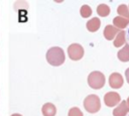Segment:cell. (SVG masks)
Segmentation results:
<instances>
[{
  "label": "cell",
  "mask_w": 129,
  "mask_h": 116,
  "mask_svg": "<svg viewBox=\"0 0 129 116\" xmlns=\"http://www.w3.org/2000/svg\"><path fill=\"white\" fill-rule=\"evenodd\" d=\"M100 25H101L100 19L97 18V17H94V18L90 19L87 22V29L91 32H94V31H97L100 28Z\"/></svg>",
  "instance_id": "10"
},
{
  "label": "cell",
  "mask_w": 129,
  "mask_h": 116,
  "mask_svg": "<svg viewBox=\"0 0 129 116\" xmlns=\"http://www.w3.org/2000/svg\"><path fill=\"white\" fill-rule=\"evenodd\" d=\"M118 59L121 62H129V44L126 43L122 49L118 51Z\"/></svg>",
  "instance_id": "12"
},
{
  "label": "cell",
  "mask_w": 129,
  "mask_h": 116,
  "mask_svg": "<svg viewBox=\"0 0 129 116\" xmlns=\"http://www.w3.org/2000/svg\"><path fill=\"white\" fill-rule=\"evenodd\" d=\"M80 12H81L82 17L87 18V17L91 16V14H92V9H91V7H90L89 5H83V6L81 7Z\"/></svg>",
  "instance_id": "16"
},
{
  "label": "cell",
  "mask_w": 129,
  "mask_h": 116,
  "mask_svg": "<svg viewBox=\"0 0 129 116\" xmlns=\"http://www.w3.org/2000/svg\"><path fill=\"white\" fill-rule=\"evenodd\" d=\"M113 24L115 25L116 28H118L120 30V29H123V28H125L126 26L129 25V20L124 18V17L117 16V17H115L113 19Z\"/></svg>",
  "instance_id": "11"
},
{
  "label": "cell",
  "mask_w": 129,
  "mask_h": 116,
  "mask_svg": "<svg viewBox=\"0 0 129 116\" xmlns=\"http://www.w3.org/2000/svg\"><path fill=\"white\" fill-rule=\"evenodd\" d=\"M105 81H106V79H105L104 74H102L101 72H98V71L92 72L88 77L89 86L96 90L103 88L105 85Z\"/></svg>",
  "instance_id": "2"
},
{
  "label": "cell",
  "mask_w": 129,
  "mask_h": 116,
  "mask_svg": "<svg viewBox=\"0 0 129 116\" xmlns=\"http://www.w3.org/2000/svg\"><path fill=\"white\" fill-rule=\"evenodd\" d=\"M84 107L89 113H97L101 108L100 98L95 94L87 96L84 100Z\"/></svg>",
  "instance_id": "3"
},
{
  "label": "cell",
  "mask_w": 129,
  "mask_h": 116,
  "mask_svg": "<svg viewBox=\"0 0 129 116\" xmlns=\"http://www.w3.org/2000/svg\"><path fill=\"white\" fill-rule=\"evenodd\" d=\"M125 77H126V80H127V82H128V84H129V68L126 70V72H125Z\"/></svg>",
  "instance_id": "18"
},
{
  "label": "cell",
  "mask_w": 129,
  "mask_h": 116,
  "mask_svg": "<svg viewBox=\"0 0 129 116\" xmlns=\"http://www.w3.org/2000/svg\"><path fill=\"white\" fill-rule=\"evenodd\" d=\"M127 38H126V40L128 41V44H129V28H128V30H127Z\"/></svg>",
  "instance_id": "19"
},
{
  "label": "cell",
  "mask_w": 129,
  "mask_h": 116,
  "mask_svg": "<svg viewBox=\"0 0 129 116\" xmlns=\"http://www.w3.org/2000/svg\"><path fill=\"white\" fill-rule=\"evenodd\" d=\"M117 12L121 17H124V18L129 20V10H128V7L126 5H124V4L119 5V7L117 9Z\"/></svg>",
  "instance_id": "15"
},
{
  "label": "cell",
  "mask_w": 129,
  "mask_h": 116,
  "mask_svg": "<svg viewBox=\"0 0 129 116\" xmlns=\"http://www.w3.org/2000/svg\"><path fill=\"white\" fill-rule=\"evenodd\" d=\"M123 78L120 74L118 73H113L110 75L109 77V84L111 86V88H114V89H119L122 87L123 85Z\"/></svg>",
  "instance_id": "6"
},
{
  "label": "cell",
  "mask_w": 129,
  "mask_h": 116,
  "mask_svg": "<svg viewBox=\"0 0 129 116\" xmlns=\"http://www.w3.org/2000/svg\"><path fill=\"white\" fill-rule=\"evenodd\" d=\"M104 102L108 107H113L120 103V96L116 92H108L104 96Z\"/></svg>",
  "instance_id": "5"
},
{
  "label": "cell",
  "mask_w": 129,
  "mask_h": 116,
  "mask_svg": "<svg viewBox=\"0 0 129 116\" xmlns=\"http://www.w3.org/2000/svg\"><path fill=\"white\" fill-rule=\"evenodd\" d=\"M11 116H22V115H20V114H17V113H15V114H12Z\"/></svg>",
  "instance_id": "21"
},
{
  "label": "cell",
  "mask_w": 129,
  "mask_h": 116,
  "mask_svg": "<svg viewBox=\"0 0 129 116\" xmlns=\"http://www.w3.org/2000/svg\"><path fill=\"white\" fill-rule=\"evenodd\" d=\"M120 32V30L118 28H116L113 25H107L104 29V36L106 39L108 40H112L118 33Z\"/></svg>",
  "instance_id": "8"
},
{
  "label": "cell",
  "mask_w": 129,
  "mask_h": 116,
  "mask_svg": "<svg viewBox=\"0 0 129 116\" xmlns=\"http://www.w3.org/2000/svg\"><path fill=\"white\" fill-rule=\"evenodd\" d=\"M125 35H126V32L124 30H120V32L116 35V37L114 39V45L116 47H119V46H121L125 43V41H126Z\"/></svg>",
  "instance_id": "13"
},
{
  "label": "cell",
  "mask_w": 129,
  "mask_h": 116,
  "mask_svg": "<svg viewBox=\"0 0 129 116\" xmlns=\"http://www.w3.org/2000/svg\"><path fill=\"white\" fill-rule=\"evenodd\" d=\"M129 112V107L126 104V101H121V103L113 110V115L114 116H126L127 113Z\"/></svg>",
  "instance_id": "7"
},
{
  "label": "cell",
  "mask_w": 129,
  "mask_h": 116,
  "mask_svg": "<svg viewBox=\"0 0 129 116\" xmlns=\"http://www.w3.org/2000/svg\"><path fill=\"white\" fill-rule=\"evenodd\" d=\"M68 116H83V112L78 107H73L70 109Z\"/></svg>",
  "instance_id": "17"
},
{
  "label": "cell",
  "mask_w": 129,
  "mask_h": 116,
  "mask_svg": "<svg viewBox=\"0 0 129 116\" xmlns=\"http://www.w3.org/2000/svg\"><path fill=\"white\" fill-rule=\"evenodd\" d=\"M41 112L43 116H55L56 108L52 103H45L41 108Z\"/></svg>",
  "instance_id": "9"
},
{
  "label": "cell",
  "mask_w": 129,
  "mask_h": 116,
  "mask_svg": "<svg viewBox=\"0 0 129 116\" xmlns=\"http://www.w3.org/2000/svg\"><path fill=\"white\" fill-rule=\"evenodd\" d=\"M97 13L102 17H106L110 13V7L106 4H100L97 7Z\"/></svg>",
  "instance_id": "14"
},
{
  "label": "cell",
  "mask_w": 129,
  "mask_h": 116,
  "mask_svg": "<svg viewBox=\"0 0 129 116\" xmlns=\"http://www.w3.org/2000/svg\"><path fill=\"white\" fill-rule=\"evenodd\" d=\"M68 54L71 60L79 61L84 55V47L79 43H73L68 47Z\"/></svg>",
  "instance_id": "4"
},
{
  "label": "cell",
  "mask_w": 129,
  "mask_h": 116,
  "mask_svg": "<svg viewBox=\"0 0 129 116\" xmlns=\"http://www.w3.org/2000/svg\"><path fill=\"white\" fill-rule=\"evenodd\" d=\"M64 60H66L64 52L58 46L50 47L46 52V61L51 66L58 67L64 63Z\"/></svg>",
  "instance_id": "1"
},
{
  "label": "cell",
  "mask_w": 129,
  "mask_h": 116,
  "mask_svg": "<svg viewBox=\"0 0 129 116\" xmlns=\"http://www.w3.org/2000/svg\"><path fill=\"white\" fill-rule=\"evenodd\" d=\"M126 104H127V106L129 107V97H128V99L126 100Z\"/></svg>",
  "instance_id": "20"
}]
</instances>
